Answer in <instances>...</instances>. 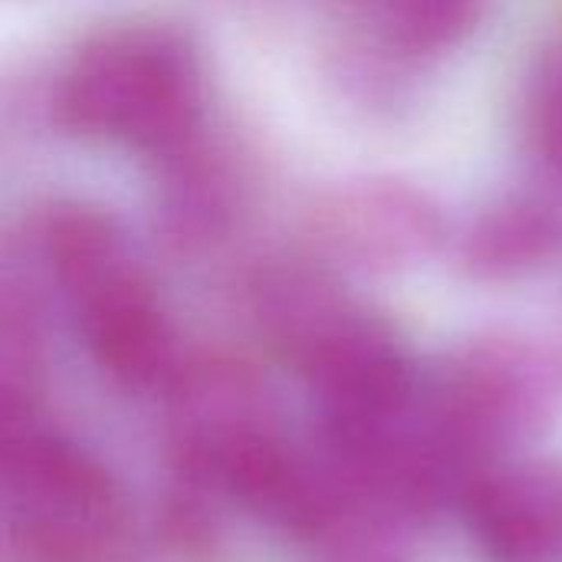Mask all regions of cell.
I'll use <instances>...</instances> for the list:
<instances>
[{
	"label": "cell",
	"instance_id": "1",
	"mask_svg": "<svg viewBox=\"0 0 562 562\" xmlns=\"http://www.w3.org/2000/svg\"><path fill=\"white\" fill-rule=\"evenodd\" d=\"M40 247L76 310L89 352L115 382L148 389L178 375L171 326L112 217L59 204L43 217Z\"/></svg>",
	"mask_w": 562,
	"mask_h": 562
},
{
	"label": "cell",
	"instance_id": "2",
	"mask_svg": "<svg viewBox=\"0 0 562 562\" xmlns=\"http://www.w3.org/2000/svg\"><path fill=\"white\" fill-rule=\"evenodd\" d=\"M56 115L82 138L171 151L198 115L194 63L165 30H109L63 69Z\"/></svg>",
	"mask_w": 562,
	"mask_h": 562
},
{
	"label": "cell",
	"instance_id": "3",
	"mask_svg": "<svg viewBox=\"0 0 562 562\" xmlns=\"http://www.w3.org/2000/svg\"><path fill=\"white\" fill-rule=\"evenodd\" d=\"M3 481L20 543L36 562H99L119 540V497L72 445L7 418Z\"/></svg>",
	"mask_w": 562,
	"mask_h": 562
},
{
	"label": "cell",
	"instance_id": "4",
	"mask_svg": "<svg viewBox=\"0 0 562 562\" xmlns=\"http://www.w3.org/2000/svg\"><path fill=\"white\" fill-rule=\"evenodd\" d=\"M543 402L540 362L514 342H484L461 356L441 382L428 431L445 464H468L530 425Z\"/></svg>",
	"mask_w": 562,
	"mask_h": 562
},
{
	"label": "cell",
	"instance_id": "5",
	"mask_svg": "<svg viewBox=\"0 0 562 562\" xmlns=\"http://www.w3.org/2000/svg\"><path fill=\"white\" fill-rule=\"evenodd\" d=\"M468 520L494 562H562V471L520 464L471 481Z\"/></svg>",
	"mask_w": 562,
	"mask_h": 562
},
{
	"label": "cell",
	"instance_id": "6",
	"mask_svg": "<svg viewBox=\"0 0 562 562\" xmlns=\"http://www.w3.org/2000/svg\"><path fill=\"white\" fill-rule=\"evenodd\" d=\"M326 240L359 263H392L425 250L435 214L405 188H356L319 214Z\"/></svg>",
	"mask_w": 562,
	"mask_h": 562
},
{
	"label": "cell",
	"instance_id": "7",
	"mask_svg": "<svg viewBox=\"0 0 562 562\" xmlns=\"http://www.w3.org/2000/svg\"><path fill=\"white\" fill-rule=\"evenodd\" d=\"M562 244V217L550 204H507L484 217L471 234V263L484 273L504 277L543 263Z\"/></svg>",
	"mask_w": 562,
	"mask_h": 562
},
{
	"label": "cell",
	"instance_id": "8",
	"mask_svg": "<svg viewBox=\"0 0 562 562\" xmlns=\"http://www.w3.org/2000/svg\"><path fill=\"white\" fill-rule=\"evenodd\" d=\"M389 43L408 53L451 46L474 20L477 0H352Z\"/></svg>",
	"mask_w": 562,
	"mask_h": 562
},
{
	"label": "cell",
	"instance_id": "9",
	"mask_svg": "<svg viewBox=\"0 0 562 562\" xmlns=\"http://www.w3.org/2000/svg\"><path fill=\"white\" fill-rule=\"evenodd\" d=\"M530 128L537 148L562 171V53L537 76L530 95Z\"/></svg>",
	"mask_w": 562,
	"mask_h": 562
}]
</instances>
